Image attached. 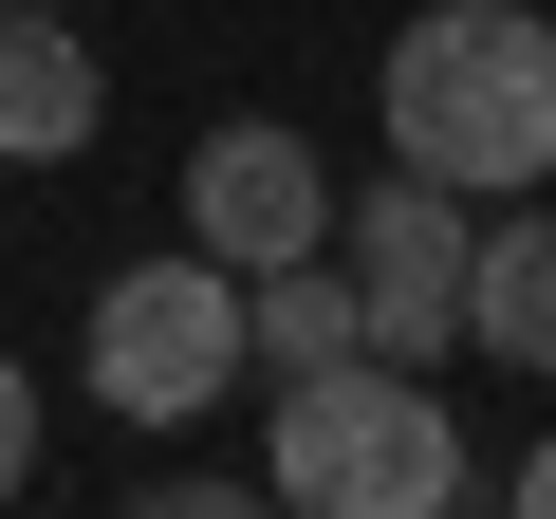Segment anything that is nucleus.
Masks as SVG:
<instances>
[{"mask_svg": "<svg viewBox=\"0 0 556 519\" xmlns=\"http://www.w3.org/2000/svg\"><path fill=\"white\" fill-rule=\"evenodd\" d=\"M464 353L556 390V204H482V279H464Z\"/></svg>", "mask_w": 556, "mask_h": 519, "instance_id": "0eeeda50", "label": "nucleus"}, {"mask_svg": "<svg viewBox=\"0 0 556 519\" xmlns=\"http://www.w3.org/2000/svg\"><path fill=\"white\" fill-rule=\"evenodd\" d=\"M390 167H427L464 204L556 186V0H427L390 38Z\"/></svg>", "mask_w": 556, "mask_h": 519, "instance_id": "f257e3e1", "label": "nucleus"}, {"mask_svg": "<svg viewBox=\"0 0 556 519\" xmlns=\"http://www.w3.org/2000/svg\"><path fill=\"white\" fill-rule=\"evenodd\" d=\"M112 130V75H93V38L56 20V0H0V167H75Z\"/></svg>", "mask_w": 556, "mask_h": 519, "instance_id": "423d86ee", "label": "nucleus"}, {"mask_svg": "<svg viewBox=\"0 0 556 519\" xmlns=\"http://www.w3.org/2000/svg\"><path fill=\"white\" fill-rule=\"evenodd\" d=\"M260 482H278V519H445L464 501V427H445V390L408 353H334V371L278 390Z\"/></svg>", "mask_w": 556, "mask_h": 519, "instance_id": "f03ea898", "label": "nucleus"}, {"mask_svg": "<svg viewBox=\"0 0 556 519\" xmlns=\"http://www.w3.org/2000/svg\"><path fill=\"white\" fill-rule=\"evenodd\" d=\"M186 241L223 260V279H278V260L334 241V167L278 130V112H223V130L186 149Z\"/></svg>", "mask_w": 556, "mask_h": 519, "instance_id": "39448f33", "label": "nucleus"}, {"mask_svg": "<svg viewBox=\"0 0 556 519\" xmlns=\"http://www.w3.org/2000/svg\"><path fill=\"white\" fill-rule=\"evenodd\" d=\"M75 371H93V408H112V427H204V408L260 371V353H241V279H223L204 241H186V260H112Z\"/></svg>", "mask_w": 556, "mask_h": 519, "instance_id": "7ed1b4c3", "label": "nucleus"}, {"mask_svg": "<svg viewBox=\"0 0 556 519\" xmlns=\"http://www.w3.org/2000/svg\"><path fill=\"white\" fill-rule=\"evenodd\" d=\"M334 260H353V298H371V353H464V279H482V204L427 186V167H371L334 204Z\"/></svg>", "mask_w": 556, "mask_h": 519, "instance_id": "20e7f679", "label": "nucleus"}, {"mask_svg": "<svg viewBox=\"0 0 556 519\" xmlns=\"http://www.w3.org/2000/svg\"><path fill=\"white\" fill-rule=\"evenodd\" d=\"M501 519H556V445H538V464H519V501H501Z\"/></svg>", "mask_w": 556, "mask_h": 519, "instance_id": "9b49d317", "label": "nucleus"}, {"mask_svg": "<svg viewBox=\"0 0 556 519\" xmlns=\"http://www.w3.org/2000/svg\"><path fill=\"white\" fill-rule=\"evenodd\" d=\"M20 482H38V371L0 353V501H20Z\"/></svg>", "mask_w": 556, "mask_h": 519, "instance_id": "9d476101", "label": "nucleus"}, {"mask_svg": "<svg viewBox=\"0 0 556 519\" xmlns=\"http://www.w3.org/2000/svg\"><path fill=\"white\" fill-rule=\"evenodd\" d=\"M241 353L298 390V371H334V353H371V298H353V260L316 241V260H278V279H241Z\"/></svg>", "mask_w": 556, "mask_h": 519, "instance_id": "6e6552de", "label": "nucleus"}, {"mask_svg": "<svg viewBox=\"0 0 556 519\" xmlns=\"http://www.w3.org/2000/svg\"><path fill=\"white\" fill-rule=\"evenodd\" d=\"M130 519H278V482H223V464H167V482H130Z\"/></svg>", "mask_w": 556, "mask_h": 519, "instance_id": "1a4fd4ad", "label": "nucleus"}]
</instances>
